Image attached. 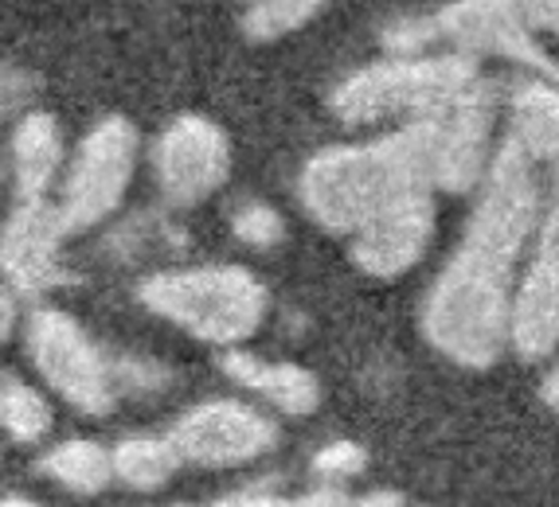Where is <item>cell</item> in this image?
<instances>
[{"mask_svg":"<svg viewBox=\"0 0 559 507\" xmlns=\"http://www.w3.org/2000/svg\"><path fill=\"white\" fill-rule=\"evenodd\" d=\"M544 165L513 137L489 160L466 239L427 297V340L462 367H489L509 343L516 262L544 215Z\"/></svg>","mask_w":559,"mask_h":507,"instance_id":"1","label":"cell"},{"mask_svg":"<svg viewBox=\"0 0 559 507\" xmlns=\"http://www.w3.org/2000/svg\"><path fill=\"white\" fill-rule=\"evenodd\" d=\"M439 188V133L435 113L415 118L380 141L329 148L301 172L306 212L336 234H353L364 219L411 192Z\"/></svg>","mask_w":559,"mask_h":507,"instance_id":"2","label":"cell"},{"mask_svg":"<svg viewBox=\"0 0 559 507\" xmlns=\"http://www.w3.org/2000/svg\"><path fill=\"white\" fill-rule=\"evenodd\" d=\"M141 304L204 343L235 348L259 333L266 316V289L242 266L168 269L141 286Z\"/></svg>","mask_w":559,"mask_h":507,"instance_id":"3","label":"cell"},{"mask_svg":"<svg viewBox=\"0 0 559 507\" xmlns=\"http://www.w3.org/2000/svg\"><path fill=\"white\" fill-rule=\"evenodd\" d=\"M481 83L466 56H400L356 71L333 90V110L348 125L392 118H430Z\"/></svg>","mask_w":559,"mask_h":507,"instance_id":"4","label":"cell"},{"mask_svg":"<svg viewBox=\"0 0 559 507\" xmlns=\"http://www.w3.org/2000/svg\"><path fill=\"white\" fill-rule=\"evenodd\" d=\"M383 44L392 47L395 56H419L430 44H450L454 56H497L513 59L532 71H540L551 86L559 90V63L548 56L528 28V20L521 12V0H454L442 12L427 20H411V24H395Z\"/></svg>","mask_w":559,"mask_h":507,"instance_id":"5","label":"cell"},{"mask_svg":"<svg viewBox=\"0 0 559 507\" xmlns=\"http://www.w3.org/2000/svg\"><path fill=\"white\" fill-rule=\"evenodd\" d=\"M133 168H138V133H133V125L121 118L98 121L83 137L71 168H67L63 195L56 203L63 231H91L106 215L118 212V203L130 192Z\"/></svg>","mask_w":559,"mask_h":507,"instance_id":"6","label":"cell"},{"mask_svg":"<svg viewBox=\"0 0 559 507\" xmlns=\"http://www.w3.org/2000/svg\"><path fill=\"white\" fill-rule=\"evenodd\" d=\"M28 355L39 375L83 410V414H110L118 387H114V367L103 360V351L83 333L75 316L59 309H39L28 324Z\"/></svg>","mask_w":559,"mask_h":507,"instance_id":"7","label":"cell"},{"mask_svg":"<svg viewBox=\"0 0 559 507\" xmlns=\"http://www.w3.org/2000/svg\"><path fill=\"white\" fill-rule=\"evenodd\" d=\"M548 168V207L540 215L528 269L516 277L509 309V343L524 360H544L559 351V157Z\"/></svg>","mask_w":559,"mask_h":507,"instance_id":"8","label":"cell"},{"mask_svg":"<svg viewBox=\"0 0 559 507\" xmlns=\"http://www.w3.org/2000/svg\"><path fill=\"white\" fill-rule=\"evenodd\" d=\"M278 442L271 418H262L254 406L242 402H204L188 410L168 445L177 449L180 461L204 464V469H227V464H247L262 452H271Z\"/></svg>","mask_w":559,"mask_h":507,"instance_id":"9","label":"cell"},{"mask_svg":"<svg viewBox=\"0 0 559 507\" xmlns=\"http://www.w3.org/2000/svg\"><path fill=\"white\" fill-rule=\"evenodd\" d=\"M153 165H157L165 200L177 207H192L227 180L231 145H227L224 130L207 118H177L160 133Z\"/></svg>","mask_w":559,"mask_h":507,"instance_id":"10","label":"cell"},{"mask_svg":"<svg viewBox=\"0 0 559 507\" xmlns=\"http://www.w3.org/2000/svg\"><path fill=\"white\" fill-rule=\"evenodd\" d=\"M63 219L51 200H20L0 231V269L20 293L63 286Z\"/></svg>","mask_w":559,"mask_h":507,"instance_id":"11","label":"cell"},{"mask_svg":"<svg viewBox=\"0 0 559 507\" xmlns=\"http://www.w3.org/2000/svg\"><path fill=\"white\" fill-rule=\"evenodd\" d=\"M435 234V200L430 192H411L364 219L353 231V258L364 274L400 277L427 254Z\"/></svg>","mask_w":559,"mask_h":507,"instance_id":"12","label":"cell"},{"mask_svg":"<svg viewBox=\"0 0 559 507\" xmlns=\"http://www.w3.org/2000/svg\"><path fill=\"white\" fill-rule=\"evenodd\" d=\"M439 133V188L442 192H466L481 184L489 168V141H493V94L477 83L447 110L435 113Z\"/></svg>","mask_w":559,"mask_h":507,"instance_id":"13","label":"cell"},{"mask_svg":"<svg viewBox=\"0 0 559 507\" xmlns=\"http://www.w3.org/2000/svg\"><path fill=\"white\" fill-rule=\"evenodd\" d=\"M63 168V133L51 113H28L12 133V172L20 200H47Z\"/></svg>","mask_w":559,"mask_h":507,"instance_id":"14","label":"cell"},{"mask_svg":"<svg viewBox=\"0 0 559 507\" xmlns=\"http://www.w3.org/2000/svg\"><path fill=\"white\" fill-rule=\"evenodd\" d=\"M224 371L242 383L247 390H254L259 398L274 402L286 414H313L321 402V387L318 378L309 375L298 363H271V360H254V355H242L231 351L224 360Z\"/></svg>","mask_w":559,"mask_h":507,"instance_id":"15","label":"cell"},{"mask_svg":"<svg viewBox=\"0 0 559 507\" xmlns=\"http://www.w3.org/2000/svg\"><path fill=\"white\" fill-rule=\"evenodd\" d=\"M509 137L528 153L536 165L548 168L559 157V90L532 83L513 98V133Z\"/></svg>","mask_w":559,"mask_h":507,"instance_id":"16","label":"cell"},{"mask_svg":"<svg viewBox=\"0 0 559 507\" xmlns=\"http://www.w3.org/2000/svg\"><path fill=\"white\" fill-rule=\"evenodd\" d=\"M44 472L79 496L103 492L114 476L110 452L94 442H63L44 457Z\"/></svg>","mask_w":559,"mask_h":507,"instance_id":"17","label":"cell"},{"mask_svg":"<svg viewBox=\"0 0 559 507\" xmlns=\"http://www.w3.org/2000/svg\"><path fill=\"white\" fill-rule=\"evenodd\" d=\"M110 464L121 484H130L138 492H153L173 480V472L180 469V457L168 445V437L165 442L160 437H133V442H121L110 452Z\"/></svg>","mask_w":559,"mask_h":507,"instance_id":"18","label":"cell"},{"mask_svg":"<svg viewBox=\"0 0 559 507\" xmlns=\"http://www.w3.org/2000/svg\"><path fill=\"white\" fill-rule=\"evenodd\" d=\"M0 425L9 430L12 442H39L51 430V406L44 395L24 383H9L4 387V406H0Z\"/></svg>","mask_w":559,"mask_h":507,"instance_id":"19","label":"cell"},{"mask_svg":"<svg viewBox=\"0 0 559 507\" xmlns=\"http://www.w3.org/2000/svg\"><path fill=\"white\" fill-rule=\"evenodd\" d=\"M325 0H251V12H247V36L251 39H278L298 32L301 24L318 16V9Z\"/></svg>","mask_w":559,"mask_h":507,"instance_id":"20","label":"cell"},{"mask_svg":"<svg viewBox=\"0 0 559 507\" xmlns=\"http://www.w3.org/2000/svg\"><path fill=\"white\" fill-rule=\"evenodd\" d=\"M235 234H239L247 246H259V250H271L286 239V222L274 207L266 203H247L235 212Z\"/></svg>","mask_w":559,"mask_h":507,"instance_id":"21","label":"cell"},{"mask_svg":"<svg viewBox=\"0 0 559 507\" xmlns=\"http://www.w3.org/2000/svg\"><path fill=\"white\" fill-rule=\"evenodd\" d=\"M212 507H356V499H348L345 492L325 488V492H309V496H227Z\"/></svg>","mask_w":559,"mask_h":507,"instance_id":"22","label":"cell"},{"mask_svg":"<svg viewBox=\"0 0 559 507\" xmlns=\"http://www.w3.org/2000/svg\"><path fill=\"white\" fill-rule=\"evenodd\" d=\"M364 464H368V457H364V449L353 442L325 445V449L313 457V472L325 480H348V476H356V472H364Z\"/></svg>","mask_w":559,"mask_h":507,"instance_id":"23","label":"cell"},{"mask_svg":"<svg viewBox=\"0 0 559 507\" xmlns=\"http://www.w3.org/2000/svg\"><path fill=\"white\" fill-rule=\"evenodd\" d=\"M521 12L536 36L544 32L559 39V0H521Z\"/></svg>","mask_w":559,"mask_h":507,"instance_id":"24","label":"cell"},{"mask_svg":"<svg viewBox=\"0 0 559 507\" xmlns=\"http://www.w3.org/2000/svg\"><path fill=\"white\" fill-rule=\"evenodd\" d=\"M12 324H16V301H12L9 286L0 281V340H9Z\"/></svg>","mask_w":559,"mask_h":507,"instance_id":"25","label":"cell"},{"mask_svg":"<svg viewBox=\"0 0 559 507\" xmlns=\"http://www.w3.org/2000/svg\"><path fill=\"white\" fill-rule=\"evenodd\" d=\"M356 507H403V499L395 492H368V496L356 499Z\"/></svg>","mask_w":559,"mask_h":507,"instance_id":"26","label":"cell"},{"mask_svg":"<svg viewBox=\"0 0 559 507\" xmlns=\"http://www.w3.org/2000/svg\"><path fill=\"white\" fill-rule=\"evenodd\" d=\"M544 402L559 414V360H556V367L548 371V378H544Z\"/></svg>","mask_w":559,"mask_h":507,"instance_id":"27","label":"cell"},{"mask_svg":"<svg viewBox=\"0 0 559 507\" xmlns=\"http://www.w3.org/2000/svg\"><path fill=\"white\" fill-rule=\"evenodd\" d=\"M0 507H36L32 499H20V496H9V499H0Z\"/></svg>","mask_w":559,"mask_h":507,"instance_id":"28","label":"cell"},{"mask_svg":"<svg viewBox=\"0 0 559 507\" xmlns=\"http://www.w3.org/2000/svg\"><path fill=\"white\" fill-rule=\"evenodd\" d=\"M0 406H4V387H0Z\"/></svg>","mask_w":559,"mask_h":507,"instance_id":"29","label":"cell"}]
</instances>
